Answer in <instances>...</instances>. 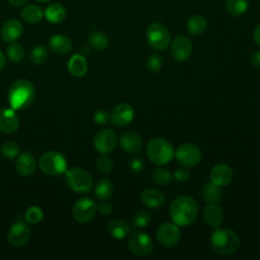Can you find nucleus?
Returning a JSON list of instances; mask_svg holds the SVG:
<instances>
[{
    "label": "nucleus",
    "instance_id": "obj_40",
    "mask_svg": "<svg viewBox=\"0 0 260 260\" xmlns=\"http://www.w3.org/2000/svg\"><path fill=\"white\" fill-rule=\"evenodd\" d=\"M1 153L7 158H14L19 154V146L12 141L5 142L1 146Z\"/></svg>",
    "mask_w": 260,
    "mask_h": 260
},
{
    "label": "nucleus",
    "instance_id": "obj_8",
    "mask_svg": "<svg viewBox=\"0 0 260 260\" xmlns=\"http://www.w3.org/2000/svg\"><path fill=\"white\" fill-rule=\"evenodd\" d=\"M129 250L139 257H145L152 253L153 251V243L151 238L140 231L133 232L127 242Z\"/></svg>",
    "mask_w": 260,
    "mask_h": 260
},
{
    "label": "nucleus",
    "instance_id": "obj_14",
    "mask_svg": "<svg viewBox=\"0 0 260 260\" xmlns=\"http://www.w3.org/2000/svg\"><path fill=\"white\" fill-rule=\"evenodd\" d=\"M134 118V110L128 103H121L115 106L110 114V121L113 125L124 127L129 125Z\"/></svg>",
    "mask_w": 260,
    "mask_h": 260
},
{
    "label": "nucleus",
    "instance_id": "obj_12",
    "mask_svg": "<svg viewBox=\"0 0 260 260\" xmlns=\"http://www.w3.org/2000/svg\"><path fill=\"white\" fill-rule=\"evenodd\" d=\"M30 238V230L23 221H15L7 233L8 243L15 248L23 247L27 244Z\"/></svg>",
    "mask_w": 260,
    "mask_h": 260
},
{
    "label": "nucleus",
    "instance_id": "obj_33",
    "mask_svg": "<svg viewBox=\"0 0 260 260\" xmlns=\"http://www.w3.org/2000/svg\"><path fill=\"white\" fill-rule=\"evenodd\" d=\"M151 179L155 184L166 186L173 181V175L164 168H156L151 173Z\"/></svg>",
    "mask_w": 260,
    "mask_h": 260
},
{
    "label": "nucleus",
    "instance_id": "obj_3",
    "mask_svg": "<svg viewBox=\"0 0 260 260\" xmlns=\"http://www.w3.org/2000/svg\"><path fill=\"white\" fill-rule=\"evenodd\" d=\"M212 250L219 255H233L241 245L238 234L229 229H215L210 237Z\"/></svg>",
    "mask_w": 260,
    "mask_h": 260
},
{
    "label": "nucleus",
    "instance_id": "obj_39",
    "mask_svg": "<svg viewBox=\"0 0 260 260\" xmlns=\"http://www.w3.org/2000/svg\"><path fill=\"white\" fill-rule=\"evenodd\" d=\"M146 67L149 72L157 73L162 67V59L158 54H150L146 59Z\"/></svg>",
    "mask_w": 260,
    "mask_h": 260
},
{
    "label": "nucleus",
    "instance_id": "obj_50",
    "mask_svg": "<svg viewBox=\"0 0 260 260\" xmlns=\"http://www.w3.org/2000/svg\"><path fill=\"white\" fill-rule=\"evenodd\" d=\"M259 7H260V6H259Z\"/></svg>",
    "mask_w": 260,
    "mask_h": 260
},
{
    "label": "nucleus",
    "instance_id": "obj_34",
    "mask_svg": "<svg viewBox=\"0 0 260 260\" xmlns=\"http://www.w3.org/2000/svg\"><path fill=\"white\" fill-rule=\"evenodd\" d=\"M30 62L35 65H42L48 59V50L45 46L39 45L35 47L29 54Z\"/></svg>",
    "mask_w": 260,
    "mask_h": 260
},
{
    "label": "nucleus",
    "instance_id": "obj_10",
    "mask_svg": "<svg viewBox=\"0 0 260 260\" xmlns=\"http://www.w3.org/2000/svg\"><path fill=\"white\" fill-rule=\"evenodd\" d=\"M155 237L157 242L166 248L175 247L181 240V231L179 225L174 222H164L161 223L156 232Z\"/></svg>",
    "mask_w": 260,
    "mask_h": 260
},
{
    "label": "nucleus",
    "instance_id": "obj_29",
    "mask_svg": "<svg viewBox=\"0 0 260 260\" xmlns=\"http://www.w3.org/2000/svg\"><path fill=\"white\" fill-rule=\"evenodd\" d=\"M44 16V12L42 8L35 4L26 5L21 10V18L27 23H37Z\"/></svg>",
    "mask_w": 260,
    "mask_h": 260
},
{
    "label": "nucleus",
    "instance_id": "obj_13",
    "mask_svg": "<svg viewBox=\"0 0 260 260\" xmlns=\"http://www.w3.org/2000/svg\"><path fill=\"white\" fill-rule=\"evenodd\" d=\"M118 138L114 130L107 128L99 131L93 138V146L102 154L110 153L117 144Z\"/></svg>",
    "mask_w": 260,
    "mask_h": 260
},
{
    "label": "nucleus",
    "instance_id": "obj_4",
    "mask_svg": "<svg viewBox=\"0 0 260 260\" xmlns=\"http://www.w3.org/2000/svg\"><path fill=\"white\" fill-rule=\"evenodd\" d=\"M146 154L151 162L164 166L173 159L175 150L173 145L167 139L155 137L148 142L146 146Z\"/></svg>",
    "mask_w": 260,
    "mask_h": 260
},
{
    "label": "nucleus",
    "instance_id": "obj_6",
    "mask_svg": "<svg viewBox=\"0 0 260 260\" xmlns=\"http://www.w3.org/2000/svg\"><path fill=\"white\" fill-rule=\"evenodd\" d=\"M41 171L49 176H59L67 170V159L59 151H47L39 159Z\"/></svg>",
    "mask_w": 260,
    "mask_h": 260
},
{
    "label": "nucleus",
    "instance_id": "obj_35",
    "mask_svg": "<svg viewBox=\"0 0 260 260\" xmlns=\"http://www.w3.org/2000/svg\"><path fill=\"white\" fill-rule=\"evenodd\" d=\"M24 49L20 44L17 43H10V45L8 46L7 50H6V55L8 57V59L14 63L20 62L23 57H24Z\"/></svg>",
    "mask_w": 260,
    "mask_h": 260
},
{
    "label": "nucleus",
    "instance_id": "obj_21",
    "mask_svg": "<svg viewBox=\"0 0 260 260\" xmlns=\"http://www.w3.org/2000/svg\"><path fill=\"white\" fill-rule=\"evenodd\" d=\"M15 167L19 175L23 177H28L34 174L37 167V160L30 152L24 151L16 156Z\"/></svg>",
    "mask_w": 260,
    "mask_h": 260
},
{
    "label": "nucleus",
    "instance_id": "obj_49",
    "mask_svg": "<svg viewBox=\"0 0 260 260\" xmlns=\"http://www.w3.org/2000/svg\"><path fill=\"white\" fill-rule=\"evenodd\" d=\"M37 2H42V3H46V2H49L50 0H36Z\"/></svg>",
    "mask_w": 260,
    "mask_h": 260
},
{
    "label": "nucleus",
    "instance_id": "obj_26",
    "mask_svg": "<svg viewBox=\"0 0 260 260\" xmlns=\"http://www.w3.org/2000/svg\"><path fill=\"white\" fill-rule=\"evenodd\" d=\"M108 232L113 238L123 240L129 235L130 228L122 219H113L108 223Z\"/></svg>",
    "mask_w": 260,
    "mask_h": 260
},
{
    "label": "nucleus",
    "instance_id": "obj_1",
    "mask_svg": "<svg viewBox=\"0 0 260 260\" xmlns=\"http://www.w3.org/2000/svg\"><path fill=\"white\" fill-rule=\"evenodd\" d=\"M169 214L172 221L177 225L188 226L195 221L198 214V206L192 197L182 195L172 201Z\"/></svg>",
    "mask_w": 260,
    "mask_h": 260
},
{
    "label": "nucleus",
    "instance_id": "obj_18",
    "mask_svg": "<svg viewBox=\"0 0 260 260\" xmlns=\"http://www.w3.org/2000/svg\"><path fill=\"white\" fill-rule=\"evenodd\" d=\"M209 177L210 182L219 187H222L232 182L234 174L231 167L225 164H218L211 169Z\"/></svg>",
    "mask_w": 260,
    "mask_h": 260
},
{
    "label": "nucleus",
    "instance_id": "obj_46",
    "mask_svg": "<svg viewBox=\"0 0 260 260\" xmlns=\"http://www.w3.org/2000/svg\"><path fill=\"white\" fill-rule=\"evenodd\" d=\"M253 40L257 45L260 46V23L255 27L253 31Z\"/></svg>",
    "mask_w": 260,
    "mask_h": 260
},
{
    "label": "nucleus",
    "instance_id": "obj_22",
    "mask_svg": "<svg viewBox=\"0 0 260 260\" xmlns=\"http://www.w3.org/2000/svg\"><path fill=\"white\" fill-rule=\"evenodd\" d=\"M141 202L148 208H159L166 202L164 193L156 189H145L140 194Z\"/></svg>",
    "mask_w": 260,
    "mask_h": 260
},
{
    "label": "nucleus",
    "instance_id": "obj_24",
    "mask_svg": "<svg viewBox=\"0 0 260 260\" xmlns=\"http://www.w3.org/2000/svg\"><path fill=\"white\" fill-rule=\"evenodd\" d=\"M49 48L57 54H67L72 49L71 40L64 35H54L49 39Z\"/></svg>",
    "mask_w": 260,
    "mask_h": 260
},
{
    "label": "nucleus",
    "instance_id": "obj_28",
    "mask_svg": "<svg viewBox=\"0 0 260 260\" xmlns=\"http://www.w3.org/2000/svg\"><path fill=\"white\" fill-rule=\"evenodd\" d=\"M207 27V21L204 16L195 14L191 16L187 22V30L191 36H198L205 31Z\"/></svg>",
    "mask_w": 260,
    "mask_h": 260
},
{
    "label": "nucleus",
    "instance_id": "obj_19",
    "mask_svg": "<svg viewBox=\"0 0 260 260\" xmlns=\"http://www.w3.org/2000/svg\"><path fill=\"white\" fill-rule=\"evenodd\" d=\"M119 144L124 151L128 153H137L141 150L143 141L137 133L133 131H126L120 136Z\"/></svg>",
    "mask_w": 260,
    "mask_h": 260
},
{
    "label": "nucleus",
    "instance_id": "obj_48",
    "mask_svg": "<svg viewBox=\"0 0 260 260\" xmlns=\"http://www.w3.org/2000/svg\"><path fill=\"white\" fill-rule=\"evenodd\" d=\"M5 64H6V59H5V56L3 54V52L0 50V71L5 67Z\"/></svg>",
    "mask_w": 260,
    "mask_h": 260
},
{
    "label": "nucleus",
    "instance_id": "obj_41",
    "mask_svg": "<svg viewBox=\"0 0 260 260\" xmlns=\"http://www.w3.org/2000/svg\"><path fill=\"white\" fill-rule=\"evenodd\" d=\"M93 120L98 125H106L110 121V114L106 110H99L94 113Z\"/></svg>",
    "mask_w": 260,
    "mask_h": 260
},
{
    "label": "nucleus",
    "instance_id": "obj_11",
    "mask_svg": "<svg viewBox=\"0 0 260 260\" xmlns=\"http://www.w3.org/2000/svg\"><path fill=\"white\" fill-rule=\"evenodd\" d=\"M96 213V204L89 197L78 199L72 207V215L79 223L89 222Z\"/></svg>",
    "mask_w": 260,
    "mask_h": 260
},
{
    "label": "nucleus",
    "instance_id": "obj_25",
    "mask_svg": "<svg viewBox=\"0 0 260 260\" xmlns=\"http://www.w3.org/2000/svg\"><path fill=\"white\" fill-rule=\"evenodd\" d=\"M44 15L50 22L60 23L66 17V9L60 3H53L46 8Z\"/></svg>",
    "mask_w": 260,
    "mask_h": 260
},
{
    "label": "nucleus",
    "instance_id": "obj_27",
    "mask_svg": "<svg viewBox=\"0 0 260 260\" xmlns=\"http://www.w3.org/2000/svg\"><path fill=\"white\" fill-rule=\"evenodd\" d=\"M114 185L108 179H101L94 186V196L100 201H106L113 195Z\"/></svg>",
    "mask_w": 260,
    "mask_h": 260
},
{
    "label": "nucleus",
    "instance_id": "obj_17",
    "mask_svg": "<svg viewBox=\"0 0 260 260\" xmlns=\"http://www.w3.org/2000/svg\"><path fill=\"white\" fill-rule=\"evenodd\" d=\"M19 128V118L15 111L11 109H0V131L10 134Z\"/></svg>",
    "mask_w": 260,
    "mask_h": 260
},
{
    "label": "nucleus",
    "instance_id": "obj_31",
    "mask_svg": "<svg viewBox=\"0 0 260 260\" xmlns=\"http://www.w3.org/2000/svg\"><path fill=\"white\" fill-rule=\"evenodd\" d=\"M202 197L205 201L209 203L218 202L221 197V191L219 186L213 184L212 182L205 184L202 188Z\"/></svg>",
    "mask_w": 260,
    "mask_h": 260
},
{
    "label": "nucleus",
    "instance_id": "obj_43",
    "mask_svg": "<svg viewBox=\"0 0 260 260\" xmlns=\"http://www.w3.org/2000/svg\"><path fill=\"white\" fill-rule=\"evenodd\" d=\"M190 177V173L183 168L177 169L173 175V179H175V181L179 182V183H183L186 182Z\"/></svg>",
    "mask_w": 260,
    "mask_h": 260
},
{
    "label": "nucleus",
    "instance_id": "obj_47",
    "mask_svg": "<svg viewBox=\"0 0 260 260\" xmlns=\"http://www.w3.org/2000/svg\"><path fill=\"white\" fill-rule=\"evenodd\" d=\"M8 2H9L12 6L19 7V6L24 5V4L27 2V0H8Z\"/></svg>",
    "mask_w": 260,
    "mask_h": 260
},
{
    "label": "nucleus",
    "instance_id": "obj_15",
    "mask_svg": "<svg viewBox=\"0 0 260 260\" xmlns=\"http://www.w3.org/2000/svg\"><path fill=\"white\" fill-rule=\"evenodd\" d=\"M192 43L185 36L176 37L171 45V53L173 58L178 62L187 61L192 54Z\"/></svg>",
    "mask_w": 260,
    "mask_h": 260
},
{
    "label": "nucleus",
    "instance_id": "obj_32",
    "mask_svg": "<svg viewBox=\"0 0 260 260\" xmlns=\"http://www.w3.org/2000/svg\"><path fill=\"white\" fill-rule=\"evenodd\" d=\"M88 42L92 48L99 51L105 50L106 48H108L110 43L108 36L105 32L99 31V30H94L89 34Z\"/></svg>",
    "mask_w": 260,
    "mask_h": 260
},
{
    "label": "nucleus",
    "instance_id": "obj_42",
    "mask_svg": "<svg viewBox=\"0 0 260 260\" xmlns=\"http://www.w3.org/2000/svg\"><path fill=\"white\" fill-rule=\"evenodd\" d=\"M129 168H130V170H131L132 173H135V174L140 173V172L143 170V168H144V161H143L140 157L135 156V157H133V158L130 160Z\"/></svg>",
    "mask_w": 260,
    "mask_h": 260
},
{
    "label": "nucleus",
    "instance_id": "obj_23",
    "mask_svg": "<svg viewBox=\"0 0 260 260\" xmlns=\"http://www.w3.org/2000/svg\"><path fill=\"white\" fill-rule=\"evenodd\" d=\"M68 71L75 77H82L87 72V61L81 54H75L71 56L67 63Z\"/></svg>",
    "mask_w": 260,
    "mask_h": 260
},
{
    "label": "nucleus",
    "instance_id": "obj_20",
    "mask_svg": "<svg viewBox=\"0 0 260 260\" xmlns=\"http://www.w3.org/2000/svg\"><path fill=\"white\" fill-rule=\"evenodd\" d=\"M22 24L16 19H9L5 21L1 28V37L6 43L16 42L22 35Z\"/></svg>",
    "mask_w": 260,
    "mask_h": 260
},
{
    "label": "nucleus",
    "instance_id": "obj_37",
    "mask_svg": "<svg viewBox=\"0 0 260 260\" xmlns=\"http://www.w3.org/2000/svg\"><path fill=\"white\" fill-rule=\"evenodd\" d=\"M24 217H25L26 222L36 224V223H39L43 219L44 213H43L42 208H40L39 206H30L25 211Z\"/></svg>",
    "mask_w": 260,
    "mask_h": 260
},
{
    "label": "nucleus",
    "instance_id": "obj_36",
    "mask_svg": "<svg viewBox=\"0 0 260 260\" xmlns=\"http://www.w3.org/2000/svg\"><path fill=\"white\" fill-rule=\"evenodd\" d=\"M151 221V215L148 211L138 210L133 216V224L138 229H145Z\"/></svg>",
    "mask_w": 260,
    "mask_h": 260
},
{
    "label": "nucleus",
    "instance_id": "obj_2",
    "mask_svg": "<svg viewBox=\"0 0 260 260\" xmlns=\"http://www.w3.org/2000/svg\"><path fill=\"white\" fill-rule=\"evenodd\" d=\"M35 85L27 79L14 81L7 92V101L13 110H24L34 102Z\"/></svg>",
    "mask_w": 260,
    "mask_h": 260
},
{
    "label": "nucleus",
    "instance_id": "obj_16",
    "mask_svg": "<svg viewBox=\"0 0 260 260\" xmlns=\"http://www.w3.org/2000/svg\"><path fill=\"white\" fill-rule=\"evenodd\" d=\"M202 217L204 222L212 229H217L223 221V211L216 203H208L205 205L202 211Z\"/></svg>",
    "mask_w": 260,
    "mask_h": 260
},
{
    "label": "nucleus",
    "instance_id": "obj_9",
    "mask_svg": "<svg viewBox=\"0 0 260 260\" xmlns=\"http://www.w3.org/2000/svg\"><path fill=\"white\" fill-rule=\"evenodd\" d=\"M175 157L177 161L183 167L192 168L200 162L202 153L197 145L193 143H185L177 148Z\"/></svg>",
    "mask_w": 260,
    "mask_h": 260
},
{
    "label": "nucleus",
    "instance_id": "obj_38",
    "mask_svg": "<svg viewBox=\"0 0 260 260\" xmlns=\"http://www.w3.org/2000/svg\"><path fill=\"white\" fill-rule=\"evenodd\" d=\"M95 166H96V169L101 173L109 174L113 170L114 162H113V159L110 156H108L107 154H102L101 156H99L96 158Z\"/></svg>",
    "mask_w": 260,
    "mask_h": 260
},
{
    "label": "nucleus",
    "instance_id": "obj_44",
    "mask_svg": "<svg viewBox=\"0 0 260 260\" xmlns=\"http://www.w3.org/2000/svg\"><path fill=\"white\" fill-rule=\"evenodd\" d=\"M96 211L102 215H109L113 211V206L106 201H102L99 205H96Z\"/></svg>",
    "mask_w": 260,
    "mask_h": 260
},
{
    "label": "nucleus",
    "instance_id": "obj_45",
    "mask_svg": "<svg viewBox=\"0 0 260 260\" xmlns=\"http://www.w3.org/2000/svg\"><path fill=\"white\" fill-rule=\"evenodd\" d=\"M251 63L255 67H260V49L256 50L251 55Z\"/></svg>",
    "mask_w": 260,
    "mask_h": 260
},
{
    "label": "nucleus",
    "instance_id": "obj_5",
    "mask_svg": "<svg viewBox=\"0 0 260 260\" xmlns=\"http://www.w3.org/2000/svg\"><path fill=\"white\" fill-rule=\"evenodd\" d=\"M65 182L74 192L85 194L92 188V178L88 172L81 168H71L65 172Z\"/></svg>",
    "mask_w": 260,
    "mask_h": 260
},
{
    "label": "nucleus",
    "instance_id": "obj_30",
    "mask_svg": "<svg viewBox=\"0 0 260 260\" xmlns=\"http://www.w3.org/2000/svg\"><path fill=\"white\" fill-rule=\"evenodd\" d=\"M250 0H226L225 9L232 16H240L244 14L249 8Z\"/></svg>",
    "mask_w": 260,
    "mask_h": 260
},
{
    "label": "nucleus",
    "instance_id": "obj_7",
    "mask_svg": "<svg viewBox=\"0 0 260 260\" xmlns=\"http://www.w3.org/2000/svg\"><path fill=\"white\" fill-rule=\"evenodd\" d=\"M146 38L149 47L155 51L166 50L171 43L170 30L159 22H152L147 27Z\"/></svg>",
    "mask_w": 260,
    "mask_h": 260
}]
</instances>
